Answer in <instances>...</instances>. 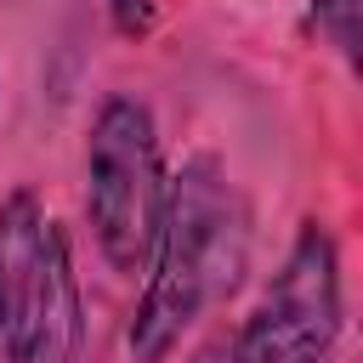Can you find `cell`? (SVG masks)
<instances>
[{
    "mask_svg": "<svg viewBox=\"0 0 363 363\" xmlns=\"http://www.w3.org/2000/svg\"><path fill=\"white\" fill-rule=\"evenodd\" d=\"M17 363H85V295H79L68 233L57 221H45L40 295H34V312H28Z\"/></svg>",
    "mask_w": 363,
    "mask_h": 363,
    "instance_id": "5",
    "label": "cell"
},
{
    "mask_svg": "<svg viewBox=\"0 0 363 363\" xmlns=\"http://www.w3.org/2000/svg\"><path fill=\"white\" fill-rule=\"evenodd\" d=\"M244 250H250V233H244V210L227 170L210 153H193L176 176H164V210L142 267V301L125 329L130 357L164 363L187 340V329L204 318V306L233 295L244 272Z\"/></svg>",
    "mask_w": 363,
    "mask_h": 363,
    "instance_id": "1",
    "label": "cell"
},
{
    "mask_svg": "<svg viewBox=\"0 0 363 363\" xmlns=\"http://www.w3.org/2000/svg\"><path fill=\"white\" fill-rule=\"evenodd\" d=\"M108 23L125 40H147L153 34V0H108Z\"/></svg>",
    "mask_w": 363,
    "mask_h": 363,
    "instance_id": "7",
    "label": "cell"
},
{
    "mask_svg": "<svg viewBox=\"0 0 363 363\" xmlns=\"http://www.w3.org/2000/svg\"><path fill=\"white\" fill-rule=\"evenodd\" d=\"M306 17H312V28L340 51L346 68L363 62V0H312Z\"/></svg>",
    "mask_w": 363,
    "mask_h": 363,
    "instance_id": "6",
    "label": "cell"
},
{
    "mask_svg": "<svg viewBox=\"0 0 363 363\" xmlns=\"http://www.w3.org/2000/svg\"><path fill=\"white\" fill-rule=\"evenodd\" d=\"M346 323L340 244L323 221H301L284 267L233 329L227 363H329Z\"/></svg>",
    "mask_w": 363,
    "mask_h": 363,
    "instance_id": "3",
    "label": "cell"
},
{
    "mask_svg": "<svg viewBox=\"0 0 363 363\" xmlns=\"http://www.w3.org/2000/svg\"><path fill=\"white\" fill-rule=\"evenodd\" d=\"M45 210L34 187H11L0 199V363H17L34 295H40V261H45Z\"/></svg>",
    "mask_w": 363,
    "mask_h": 363,
    "instance_id": "4",
    "label": "cell"
},
{
    "mask_svg": "<svg viewBox=\"0 0 363 363\" xmlns=\"http://www.w3.org/2000/svg\"><path fill=\"white\" fill-rule=\"evenodd\" d=\"M159 210H164L159 119L142 96L113 91L96 102L85 130V221L102 261L119 278H136L147 267Z\"/></svg>",
    "mask_w": 363,
    "mask_h": 363,
    "instance_id": "2",
    "label": "cell"
}]
</instances>
